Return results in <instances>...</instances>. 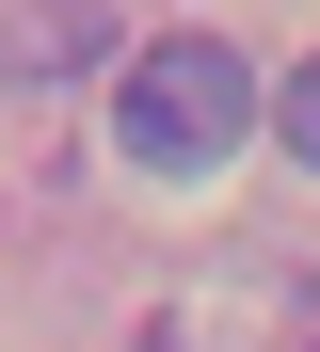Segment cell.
I'll return each instance as SVG.
<instances>
[{"mask_svg":"<svg viewBox=\"0 0 320 352\" xmlns=\"http://www.w3.org/2000/svg\"><path fill=\"white\" fill-rule=\"evenodd\" d=\"M256 129V65H240V32H145L112 65V144L128 176H224Z\"/></svg>","mask_w":320,"mask_h":352,"instance_id":"cell-1","label":"cell"},{"mask_svg":"<svg viewBox=\"0 0 320 352\" xmlns=\"http://www.w3.org/2000/svg\"><path fill=\"white\" fill-rule=\"evenodd\" d=\"M273 129H288V160L320 176V65H288V112H273Z\"/></svg>","mask_w":320,"mask_h":352,"instance_id":"cell-2","label":"cell"}]
</instances>
